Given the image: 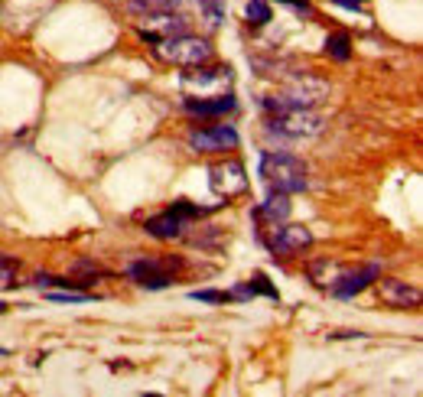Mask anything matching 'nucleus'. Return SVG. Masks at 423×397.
<instances>
[{"label":"nucleus","instance_id":"nucleus-1","mask_svg":"<svg viewBox=\"0 0 423 397\" xmlns=\"http://www.w3.org/2000/svg\"><path fill=\"white\" fill-rule=\"evenodd\" d=\"M261 176L270 189H280L287 196L306 189V166L296 157H290V153H264Z\"/></svg>","mask_w":423,"mask_h":397},{"label":"nucleus","instance_id":"nucleus-27","mask_svg":"<svg viewBox=\"0 0 423 397\" xmlns=\"http://www.w3.org/2000/svg\"><path fill=\"white\" fill-rule=\"evenodd\" d=\"M0 313H7V303H0Z\"/></svg>","mask_w":423,"mask_h":397},{"label":"nucleus","instance_id":"nucleus-24","mask_svg":"<svg viewBox=\"0 0 423 397\" xmlns=\"http://www.w3.org/2000/svg\"><path fill=\"white\" fill-rule=\"evenodd\" d=\"M169 212H176L179 218H199L202 208L199 206H189L186 198H179V202H173V206H169Z\"/></svg>","mask_w":423,"mask_h":397},{"label":"nucleus","instance_id":"nucleus-14","mask_svg":"<svg viewBox=\"0 0 423 397\" xmlns=\"http://www.w3.org/2000/svg\"><path fill=\"white\" fill-rule=\"evenodd\" d=\"M254 215H257V218H264V222H270V225L287 222V218H290V196H287V192H280V189H270L267 202H261Z\"/></svg>","mask_w":423,"mask_h":397},{"label":"nucleus","instance_id":"nucleus-18","mask_svg":"<svg viewBox=\"0 0 423 397\" xmlns=\"http://www.w3.org/2000/svg\"><path fill=\"white\" fill-rule=\"evenodd\" d=\"M16 270H20V260H14L10 254H0V290H7L16 283Z\"/></svg>","mask_w":423,"mask_h":397},{"label":"nucleus","instance_id":"nucleus-20","mask_svg":"<svg viewBox=\"0 0 423 397\" xmlns=\"http://www.w3.org/2000/svg\"><path fill=\"white\" fill-rule=\"evenodd\" d=\"M196 4H199V10L205 14L208 26H218L225 20V4L222 0H196Z\"/></svg>","mask_w":423,"mask_h":397},{"label":"nucleus","instance_id":"nucleus-25","mask_svg":"<svg viewBox=\"0 0 423 397\" xmlns=\"http://www.w3.org/2000/svg\"><path fill=\"white\" fill-rule=\"evenodd\" d=\"M332 4H338V7H346V10H355V7H362L365 0H332Z\"/></svg>","mask_w":423,"mask_h":397},{"label":"nucleus","instance_id":"nucleus-19","mask_svg":"<svg viewBox=\"0 0 423 397\" xmlns=\"http://www.w3.org/2000/svg\"><path fill=\"white\" fill-rule=\"evenodd\" d=\"M245 16H247V23L254 26H264L270 20V7H267V0H251L245 7Z\"/></svg>","mask_w":423,"mask_h":397},{"label":"nucleus","instance_id":"nucleus-26","mask_svg":"<svg viewBox=\"0 0 423 397\" xmlns=\"http://www.w3.org/2000/svg\"><path fill=\"white\" fill-rule=\"evenodd\" d=\"M277 4H290V7H300V10H309L306 0H277Z\"/></svg>","mask_w":423,"mask_h":397},{"label":"nucleus","instance_id":"nucleus-11","mask_svg":"<svg viewBox=\"0 0 423 397\" xmlns=\"http://www.w3.org/2000/svg\"><path fill=\"white\" fill-rule=\"evenodd\" d=\"M183 107L186 115H196V117H218V115H231L238 107V101L225 92V95H212V98H186Z\"/></svg>","mask_w":423,"mask_h":397},{"label":"nucleus","instance_id":"nucleus-3","mask_svg":"<svg viewBox=\"0 0 423 397\" xmlns=\"http://www.w3.org/2000/svg\"><path fill=\"white\" fill-rule=\"evenodd\" d=\"M323 127L326 121L313 115L309 107H290V111L267 117V130L277 137H316V134H323Z\"/></svg>","mask_w":423,"mask_h":397},{"label":"nucleus","instance_id":"nucleus-16","mask_svg":"<svg viewBox=\"0 0 423 397\" xmlns=\"http://www.w3.org/2000/svg\"><path fill=\"white\" fill-rule=\"evenodd\" d=\"M338 274H342V268H338L336 260H316V264H309V277L319 287H332L338 280Z\"/></svg>","mask_w":423,"mask_h":397},{"label":"nucleus","instance_id":"nucleus-22","mask_svg":"<svg viewBox=\"0 0 423 397\" xmlns=\"http://www.w3.org/2000/svg\"><path fill=\"white\" fill-rule=\"evenodd\" d=\"M49 300H53V303H85L88 293H82V290H53L49 293Z\"/></svg>","mask_w":423,"mask_h":397},{"label":"nucleus","instance_id":"nucleus-5","mask_svg":"<svg viewBox=\"0 0 423 397\" xmlns=\"http://www.w3.org/2000/svg\"><path fill=\"white\" fill-rule=\"evenodd\" d=\"M231 85V69H205V65H189L183 72V92L193 98H212V95H225Z\"/></svg>","mask_w":423,"mask_h":397},{"label":"nucleus","instance_id":"nucleus-13","mask_svg":"<svg viewBox=\"0 0 423 397\" xmlns=\"http://www.w3.org/2000/svg\"><path fill=\"white\" fill-rule=\"evenodd\" d=\"M146 30L156 33L160 39L183 36L186 33V16L169 14V10H154V14H146Z\"/></svg>","mask_w":423,"mask_h":397},{"label":"nucleus","instance_id":"nucleus-10","mask_svg":"<svg viewBox=\"0 0 423 397\" xmlns=\"http://www.w3.org/2000/svg\"><path fill=\"white\" fill-rule=\"evenodd\" d=\"M378 277H381V268H378V264H365L362 270H352V274H338V280L332 283L329 290H332V297L348 300V297H355V293H362L368 283H375Z\"/></svg>","mask_w":423,"mask_h":397},{"label":"nucleus","instance_id":"nucleus-21","mask_svg":"<svg viewBox=\"0 0 423 397\" xmlns=\"http://www.w3.org/2000/svg\"><path fill=\"white\" fill-rule=\"evenodd\" d=\"M251 290H254V297H257V293H264V297H270V300H277V297H280V293H277V287H274V283H270L264 274H254Z\"/></svg>","mask_w":423,"mask_h":397},{"label":"nucleus","instance_id":"nucleus-8","mask_svg":"<svg viewBox=\"0 0 423 397\" xmlns=\"http://www.w3.org/2000/svg\"><path fill=\"white\" fill-rule=\"evenodd\" d=\"M378 290H381V300L394 309H414L420 306V290L407 280H397V277H381L378 280Z\"/></svg>","mask_w":423,"mask_h":397},{"label":"nucleus","instance_id":"nucleus-15","mask_svg":"<svg viewBox=\"0 0 423 397\" xmlns=\"http://www.w3.org/2000/svg\"><path fill=\"white\" fill-rule=\"evenodd\" d=\"M146 228V235H154V238H160V241H173V238H179L183 235V228H186V218H179L176 212H163V215H156V218H150V222L144 225Z\"/></svg>","mask_w":423,"mask_h":397},{"label":"nucleus","instance_id":"nucleus-17","mask_svg":"<svg viewBox=\"0 0 423 397\" xmlns=\"http://www.w3.org/2000/svg\"><path fill=\"white\" fill-rule=\"evenodd\" d=\"M326 53L332 55L336 62H348V55H352V36L348 33H332L329 39H326Z\"/></svg>","mask_w":423,"mask_h":397},{"label":"nucleus","instance_id":"nucleus-23","mask_svg":"<svg viewBox=\"0 0 423 397\" xmlns=\"http://www.w3.org/2000/svg\"><path fill=\"white\" fill-rule=\"evenodd\" d=\"M189 297L199 300V303H225V300H231V293H222V290H193Z\"/></svg>","mask_w":423,"mask_h":397},{"label":"nucleus","instance_id":"nucleus-12","mask_svg":"<svg viewBox=\"0 0 423 397\" xmlns=\"http://www.w3.org/2000/svg\"><path fill=\"white\" fill-rule=\"evenodd\" d=\"M127 274L140 287H146V290H166L169 283H173V277L166 274V264H160V260H137V264H131Z\"/></svg>","mask_w":423,"mask_h":397},{"label":"nucleus","instance_id":"nucleus-7","mask_svg":"<svg viewBox=\"0 0 423 397\" xmlns=\"http://www.w3.org/2000/svg\"><path fill=\"white\" fill-rule=\"evenodd\" d=\"M313 245V231L303 228V225H284L280 228L274 225V238H270V251L280 254V258H290V254H300Z\"/></svg>","mask_w":423,"mask_h":397},{"label":"nucleus","instance_id":"nucleus-9","mask_svg":"<svg viewBox=\"0 0 423 397\" xmlns=\"http://www.w3.org/2000/svg\"><path fill=\"white\" fill-rule=\"evenodd\" d=\"M189 147L199 153H215V150H225V147H238V134H235V127L215 124V127H205V130H193L189 134Z\"/></svg>","mask_w":423,"mask_h":397},{"label":"nucleus","instance_id":"nucleus-6","mask_svg":"<svg viewBox=\"0 0 423 397\" xmlns=\"http://www.w3.org/2000/svg\"><path fill=\"white\" fill-rule=\"evenodd\" d=\"M208 186L212 192L222 198H235L241 192H247V169L241 160H225V163H215L208 169Z\"/></svg>","mask_w":423,"mask_h":397},{"label":"nucleus","instance_id":"nucleus-4","mask_svg":"<svg viewBox=\"0 0 423 397\" xmlns=\"http://www.w3.org/2000/svg\"><path fill=\"white\" fill-rule=\"evenodd\" d=\"M284 78H287V92H280V95H284L293 107H313L329 95V82L313 75V72H306V69L303 72H284Z\"/></svg>","mask_w":423,"mask_h":397},{"label":"nucleus","instance_id":"nucleus-2","mask_svg":"<svg viewBox=\"0 0 423 397\" xmlns=\"http://www.w3.org/2000/svg\"><path fill=\"white\" fill-rule=\"evenodd\" d=\"M156 55H160L163 62H173V65L189 69V65H205V62L212 59V46H208L205 39L183 33V36L160 39V43H156Z\"/></svg>","mask_w":423,"mask_h":397}]
</instances>
